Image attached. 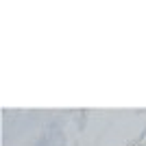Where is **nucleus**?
<instances>
[]
</instances>
